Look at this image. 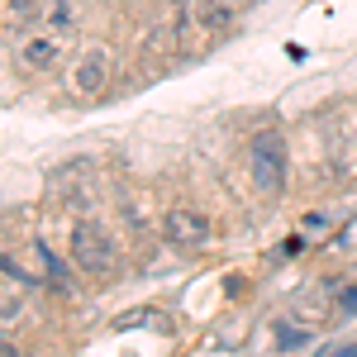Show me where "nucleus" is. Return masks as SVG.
Returning <instances> with one entry per match:
<instances>
[{"label":"nucleus","mask_w":357,"mask_h":357,"mask_svg":"<svg viewBox=\"0 0 357 357\" xmlns=\"http://www.w3.org/2000/svg\"><path fill=\"white\" fill-rule=\"evenodd\" d=\"M0 357H15V348H10V343H5V338H0Z\"/></svg>","instance_id":"obj_13"},{"label":"nucleus","mask_w":357,"mask_h":357,"mask_svg":"<svg viewBox=\"0 0 357 357\" xmlns=\"http://www.w3.org/2000/svg\"><path fill=\"white\" fill-rule=\"evenodd\" d=\"M33 248H38V262H43V281H48L53 291H67V286H72V276H67V267H62V262H57V252L43 243V238H38Z\"/></svg>","instance_id":"obj_9"},{"label":"nucleus","mask_w":357,"mask_h":357,"mask_svg":"<svg viewBox=\"0 0 357 357\" xmlns=\"http://www.w3.org/2000/svg\"><path fill=\"white\" fill-rule=\"evenodd\" d=\"M67 252H72V267L77 272H110L114 267V238H110V229L96 224V220L72 224Z\"/></svg>","instance_id":"obj_2"},{"label":"nucleus","mask_w":357,"mask_h":357,"mask_svg":"<svg viewBox=\"0 0 357 357\" xmlns=\"http://www.w3.org/2000/svg\"><path fill=\"white\" fill-rule=\"evenodd\" d=\"M329 357H357V343H348V348H338V353H329Z\"/></svg>","instance_id":"obj_12"},{"label":"nucleus","mask_w":357,"mask_h":357,"mask_svg":"<svg viewBox=\"0 0 357 357\" xmlns=\"http://www.w3.org/2000/svg\"><path fill=\"white\" fill-rule=\"evenodd\" d=\"M110 77H114L110 48H105V43H91V48H82V57L67 67V91L82 96V100H96V96H105Z\"/></svg>","instance_id":"obj_3"},{"label":"nucleus","mask_w":357,"mask_h":357,"mask_svg":"<svg viewBox=\"0 0 357 357\" xmlns=\"http://www.w3.org/2000/svg\"><path fill=\"white\" fill-rule=\"evenodd\" d=\"M43 29L57 33V38H72L77 33V5L72 0H48L43 5Z\"/></svg>","instance_id":"obj_8"},{"label":"nucleus","mask_w":357,"mask_h":357,"mask_svg":"<svg viewBox=\"0 0 357 357\" xmlns=\"http://www.w3.org/2000/svg\"><path fill=\"white\" fill-rule=\"evenodd\" d=\"M43 5L48 0H0V29L5 33H24L43 20Z\"/></svg>","instance_id":"obj_7"},{"label":"nucleus","mask_w":357,"mask_h":357,"mask_svg":"<svg viewBox=\"0 0 357 357\" xmlns=\"http://www.w3.org/2000/svg\"><path fill=\"white\" fill-rule=\"evenodd\" d=\"M248 0H191V29L200 33H224L234 29V20L243 15Z\"/></svg>","instance_id":"obj_6"},{"label":"nucleus","mask_w":357,"mask_h":357,"mask_svg":"<svg viewBox=\"0 0 357 357\" xmlns=\"http://www.w3.org/2000/svg\"><path fill=\"white\" fill-rule=\"evenodd\" d=\"M276 338H281V348H305V343H310V333L291 329V324H276Z\"/></svg>","instance_id":"obj_11"},{"label":"nucleus","mask_w":357,"mask_h":357,"mask_svg":"<svg viewBox=\"0 0 357 357\" xmlns=\"http://www.w3.org/2000/svg\"><path fill=\"white\" fill-rule=\"evenodd\" d=\"M248 167H252V186L262 195H281L286 191V138L276 129H262L248 143Z\"/></svg>","instance_id":"obj_1"},{"label":"nucleus","mask_w":357,"mask_h":357,"mask_svg":"<svg viewBox=\"0 0 357 357\" xmlns=\"http://www.w3.org/2000/svg\"><path fill=\"white\" fill-rule=\"evenodd\" d=\"M162 238L181 252H195V248L210 243V215H200L191 205H172L162 215Z\"/></svg>","instance_id":"obj_4"},{"label":"nucleus","mask_w":357,"mask_h":357,"mask_svg":"<svg viewBox=\"0 0 357 357\" xmlns=\"http://www.w3.org/2000/svg\"><path fill=\"white\" fill-rule=\"evenodd\" d=\"M62 48H67V38H57V33H29V38H20V67H24L29 77H43V72H53L57 62H62Z\"/></svg>","instance_id":"obj_5"},{"label":"nucleus","mask_w":357,"mask_h":357,"mask_svg":"<svg viewBox=\"0 0 357 357\" xmlns=\"http://www.w3.org/2000/svg\"><path fill=\"white\" fill-rule=\"evenodd\" d=\"M333 301H338V319H357V281H343Z\"/></svg>","instance_id":"obj_10"}]
</instances>
